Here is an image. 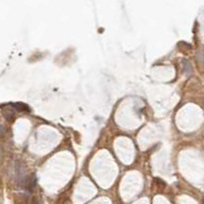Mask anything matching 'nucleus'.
<instances>
[{"label":"nucleus","instance_id":"nucleus-1","mask_svg":"<svg viewBox=\"0 0 204 204\" xmlns=\"http://www.w3.org/2000/svg\"><path fill=\"white\" fill-rule=\"evenodd\" d=\"M200 60H201V63H202L203 65H204V56H202V57H201V59H200Z\"/></svg>","mask_w":204,"mask_h":204},{"label":"nucleus","instance_id":"nucleus-2","mask_svg":"<svg viewBox=\"0 0 204 204\" xmlns=\"http://www.w3.org/2000/svg\"><path fill=\"white\" fill-rule=\"evenodd\" d=\"M35 204H38V203H35Z\"/></svg>","mask_w":204,"mask_h":204}]
</instances>
